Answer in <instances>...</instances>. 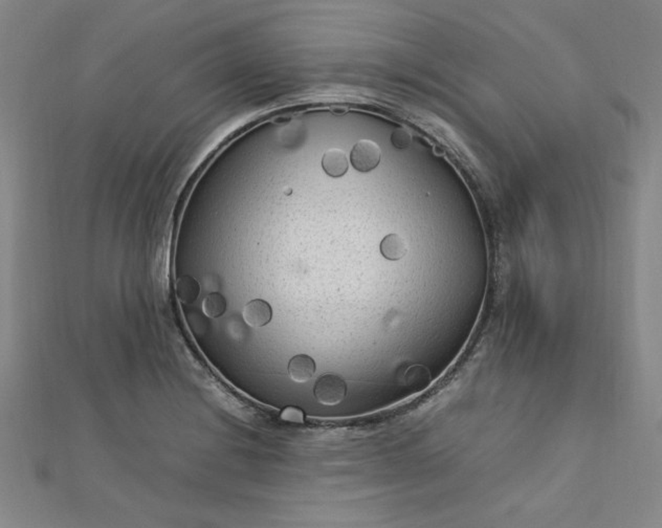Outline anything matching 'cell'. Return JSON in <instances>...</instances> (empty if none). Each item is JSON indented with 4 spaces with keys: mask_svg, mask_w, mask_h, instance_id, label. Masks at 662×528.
Here are the masks:
<instances>
[{
    "mask_svg": "<svg viewBox=\"0 0 662 528\" xmlns=\"http://www.w3.org/2000/svg\"><path fill=\"white\" fill-rule=\"evenodd\" d=\"M314 394L318 404L327 407L337 406L346 398V382L336 374H325L316 380Z\"/></svg>",
    "mask_w": 662,
    "mask_h": 528,
    "instance_id": "6da1fadb",
    "label": "cell"
},
{
    "mask_svg": "<svg viewBox=\"0 0 662 528\" xmlns=\"http://www.w3.org/2000/svg\"><path fill=\"white\" fill-rule=\"evenodd\" d=\"M380 157L382 150L380 145L368 139H363L355 143L351 150V160L353 167L363 173L376 169L380 164Z\"/></svg>",
    "mask_w": 662,
    "mask_h": 528,
    "instance_id": "7a4b0ae2",
    "label": "cell"
},
{
    "mask_svg": "<svg viewBox=\"0 0 662 528\" xmlns=\"http://www.w3.org/2000/svg\"><path fill=\"white\" fill-rule=\"evenodd\" d=\"M243 317L245 323L251 327H263L272 321V306L266 301L256 299L245 305Z\"/></svg>",
    "mask_w": 662,
    "mask_h": 528,
    "instance_id": "3957f363",
    "label": "cell"
},
{
    "mask_svg": "<svg viewBox=\"0 0 662 528\" xmlns=\"http://www.w3.org/2000/svg\"><path fill=\"white\" fill-rule=\"evenodd\" d=\"M316 365L314 359L307 355H295L288 363V375L293 382L303 384L314 378Z\"/></svg>",
    "mask_w": 662,
    "mask_h": 528,
    "instance_id": "277c9868",
    "label": "cell"
},
{
    "mask_svg": "<svg viewBox=\"0 0 662 528\" xmlns=\"http://www.w3.org/2000/svg\"><path fill=\"white\" fill-rule=\"evenodd\" d=\"M322 167L329 176L341 178L348 170V157L342 149H328L323 155Z\"/></svg>",
    "mask_w": 662,
    "mask_h": 528,
    "instance_id": "5b68a950",
    "label": "cell"
},
{
    "mask_svg": "<svg viewBox=\"0 0 662 528\" xmlns=\"http://www.w3.org/2000/svg\"><path fill=\"white\" fill-rule=\"evenodd\" d=\"M408 245L405 239L399 234H389L380 242V253L386 259L397 261L405 257Z\"/></svg>",
    "mask_w": 662,
    "mask_h": 528,
    "instance_id": "8992f818",
    "label": "cell"
},
{
    "mask_svg": "<svg viewBox=\"0 0 662 528\" xmlns=\"http://www.w3.org/2000/svg\"><path fill=\"white\" fill-rule=\"evenodd\" d=\"M201 286L194 278L183 276L176 284V294L183 303H192L199 298Z\"/></svg>",
    "mask_w": 662,
    "mask_h": 528,
    "instance_id": "52a82bcc",
    "label": "cell"
},
{
    "mask_svg": "<svg viewBox=\"0 0 662 528\" xmlns=\"http://www.w3.org/2000/svg\"><path fill=\"white\" fill-rule=\"evenodd\" d=\"M226 311V298L220 293H212L203 299V311L207 317L217 319L224 316Z\"/></svg>",
    "mask_w": 662,
    "mask_h": 528,
    "instance_id": "ba28073f",
    "label": "cell"
},
{
    "mask_svg": "<svg viewBox=\"0 0 662 528\" xmlns=\"http://www.w3.org/2000/svg\"><path fill=\"white\" fill-rule=\"evenodd\" d=\"M413 137L411 132L405 127H399L393 131L391 136V142L397 149H406L412 144Z\"/></svg>",
    "mask_w": 662,
    "mask_h": 528,
    "instance_id": "9c48e42d",
    "label": "cell"
},
{
    "mask_svg": "<svg viewBox=\"0 0 662 528\" xmlns=\"http://www.w3.org/2000/svg\"><path fill=\"white\" fill-rule=\"evenodd\" d=\"M280 419L286 421V423L304 425L305 424V413L299 407L289 406L281 411Z\"/></svg>",
    "mask_w": 662,
    "mask_h": 528,
    "instance_id": "30bf717a",
    "label": "cell"
}]
</instances>
